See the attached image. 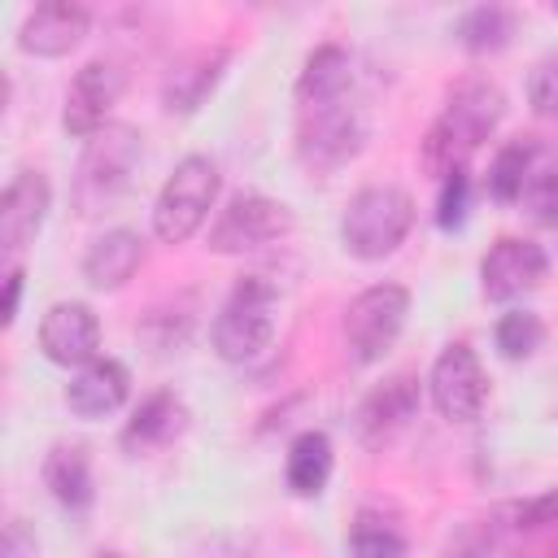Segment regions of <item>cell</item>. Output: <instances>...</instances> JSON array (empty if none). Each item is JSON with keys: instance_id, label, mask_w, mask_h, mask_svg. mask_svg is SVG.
<instances>
[{"instance_id": "6da1fadb", "label": "cell", "mask_w": 558, "mask_h": 558, "mask_svg": "<svg viewBox=\"0 0 558 558\" xmlns=\"http://www.w3.org/2000/svg\"><path fill=\"white\" fill-rule=\"evenodd\" d=\"M506 118V92L488 78V74H462L449 96L440 118L432 122L427 140H423V161L432 174L449 179L462 174L466 161L484 148V140H493V131Z\"/></svg>"}, {"instance_id": "7a4b0ae2", "label": "cell", "mask_w": 558, "mask_h": 558, "mask_svg": "<svg viewBox=\"0 0 558 558\" xmlns=\"http://www.w3.org/2000/svg\"><path fill=\"white\" fill-rule=\"evenodd\" d=\"M140 157H144V135L135 126H126V122L100 126L87 140V148L78 157V170H74V209L83 218H96V214L113 209L126 196Z\"/></svg>"}, {"instance_id": "3957f363", "label": "cell", "mask_w": 558, "mask_h": 558, "mask_svg": "<svg viewBox=\"0 0 558 558\" xmlns=\"http://www.w3.org/2000/svg\"><path fill=\"white\" fill-rule=\"evenodd\" d=\"M275 331H279V288L266 275H244L222 301L209 327V340L222 362L244 366L275 344Z\"/></svg>"}, {"instance_id": "277c9868", "label": "cell", "mask_w": 558, "mask_h": 558, "mask_svg": "<svg viewBox=\"0 0 558 558\" xmlns=\"http://www.w3.org/2000/svg\"><path fill=\"white\" fill-rule=\"evenodd\" d=\"M410 227H414L410 192H401L392 183H375V187H362L357 196H349L344 218H340V244L357 262H384L388 253L401 248Z\"/></svg>"}, {"instance_id": "5b68a950", "label": "cell", "mask_w": 558, "mask_h": 558, "mask_svg": "<svg viewBox=\"0 0 558 558\" xmlns=\"http://www.w3.org/2000/svg\"><path fill=\"white\" fill-rule=\"evenodd\" d=\"M218 187H222V174H218V166L209 157H183L170 170V179L161 183L157 205H153V231H157V240L161 244L192 240L205 227V218H209V209L218 201Z\"/></svg>"}, {"instance_id": "8992f818", "label": "cell", "mask_w": 558, "mask_h": 558, "mask_svg": "<svg viewBox=\"0 0 558 558\" xmlns=\"http://www.w3.org/2000/svg\"><path fill=\"white\" fill-rule=\"evenodd\" d=\"M362 148H366V118H362V109L353 100L301 109V122H296V161L310 174H331V170L349 166Z\"/></svg>"}, {"instance_id": "52a82bcc", "label": "cell", "mask_w": 558, "mask_h": 558, "mask_svg": "<svg viewBox=\"0 0 558 558\" xmlns=\"http://www.w3.org/2000/svg\"><path fill=\"white\" fill-rule=\"evenodd\" d=\"M405 314H410V292L401 283H371L362 288L349 305H344V349L357 366H371L379 362L401 327H405Z\"/></svg>"}, {"instance_id": "ba28073f", "label": "cell", "mask_w": 558, "mask_h": 558, "mask_svg": "<svg viewBox=\"0 0 558 558\" xmlns=\"http://www.w3.org/2000/svg\"><path fill=\"white\" fill-rule=\"evenodd\" d=\"M292 235V209L262 192H235L227 209H218L209 227V248L227 257H244L257 248H270Z\"/></svg>"}, {"instance_id": "9c48e42d", "label": "cell", "mask_w": 558, "mask_h": 558, "mask_svg": "<svg viewBox=\"0 0 558 558\" xmlns=\"http://www.w3.org/2000/svg\"><path fill=\"white\" fill-rule=\"evenodd\" d=\"M427 392H432V405L440 410V418H449V423H475L484 414L488 375L466 340L440 349V357L432 362V375H427Z\"/></svg>"}, {"instance_id": "30bf717a", "label": "cell", "mask_w": 558, "mask_h": 558, "mask_svg": "<svg viewBox=\"0 0 558 558\" xmlns=\"http://www.w3.org/2000/svg\"><path fill=\"white\" fill-rule=\"evenodd\" d=\"M545 279H549V257L536 240H523V235H501L480 262V292L497 305H510L536 292Z\"/></svg>"}, {"instance_id": "8fae6325", "label": "cell", "mask_w": 558, "mask_h": 558, "mask_svg": "<svg viewBox=\"0 0 558 558\" xmlns=\"http://www.w3.org/2000/svg\"><path fill=\"white\" fill-rule=\"evenodd\" d=\"M126 87V70L113 57H92L65 92V109H61V126L78 140H92L100 126H109V109L118 105Z\"/></svg>"}, {"instance_id": "7c38bea8", "label": "cell", "mask_w": 558, "mask_h": 558, "mask_svg": "<svg viewBox=\"0 0 558 558\" xmlns=\"http://www.w3.org/2000/svg\"><path fill=\"white\" fill-rule=\"evenodd\" d=\"M39 353L57 366H87L100 353V318L83 301H57L39 318Z\"/></svg>"}, {"instance_id": "4fadbf2b", "label": "cell", "mask_w": 558, "mask_h": 558, "mask_svg": "<svg viewBox=\"0 0 558 558\" xmlns=\"http://www.w3.org/2000/svg\"><path fill=\"white\" fill-rule=\"evenodd\" d=\"M52 205V187L44 170H17L0 196V248L9 257H17L44 227Z\"/></svg>"}, {"instance_id": "5bb4252c", "label": "cell", "mask_w": 558, "mask_h": 558, "mask_svg": "<svg viewBox=\"0 0 558 558\" xmlns=\"http://www.w3.org/2000/svg\"><path fill=\"white\" fill-rule=\"evenodd\" d=\"M87 26H92V13L83 4H74V0H44L17 26V48L26 57H65L70 48L83 44Z\"/></svg>"}, {"instance_id": "9a60e30c", "label": "cell", "mask_w": 558, "mask_h": 558, "mask_svg": "<svg viewBox=\"0 0 558 558\" xmlns=\"http://www.w3.org/2000/svg\"><path fill=\"white\" fill-rule=\"evenodd\" d=\"M418 379L414 375H388L384 384H375L371 392H366V401L357 405V436H362V445H371V449H379V445H388L414 414H418Z\"/></svg>"}, {"instance_id": "2e32d148", "label": "cell", "mask_w": 558, "mask_h": 558, "mask_svg": "<svg viewBox=\"0 0 558 558\" xmlns=\"http://www.w3.org/2000/svg\"><path fill=\"white\" fill-rule=\"evenodd\" d=\"M131 397V371L113 357H96L78 366V375L65 384V405L78 418H109Z\"/></svg>"}, {"instance_id": "e0dca14e", "label": "cell", "mask_w": 558, "mask_h": 558, "mask_svg": "<svg viewBox=\"0 0 558 558\" xmlns=\"http://www.w3.org/2000/svg\"><path fill=\"white\" fill-rule=\"evenodd\" d=\"M144 262V240L131 227H113L105 235L92 240V248L83 253V279L96 292H118Z\"/></svg>"}, {"instance_id": "ac0fdd59", "label": "cell", "mask_w": 558, "mask_h": 558, "mask_svg": "<svg viewBox=\"0 0 558 558\" xmlns=\"http://www.w3.org/2000/svg\"><path fill=\"white\" fill-rule=\"evenodd\" d=\"M227 48H196L187 52L161 83V105L170 113H192L201 109V100L214 92V83L222 78V65H227Z\"/></svg>"}, {"instance_id": "d6986e66", "label": "cell", "mask_w": 558, "mask_h": 558, "mask_svg": "<svg viewBox=\"0 0 558 558\" xmlns=\"http://www.w3.org/2000/svg\"><path fill=\"white\" fill-rule=\"evenodd\" d=\"M187 427V410L174 392H153L135 405L131 423L122 427V449L126 453H153L161 445H170L179 432Z\"/></svg>"}, {"instance_id": "ffe728a7", "label": "cell", "mask_w": 558, "mask_h": 558, "mask_svg": "<svg viewBox=\"0 0 558 558\" xmlns=\"http://www.w3.org/2000/svg\"><path fill=\"white\" fill-rule=\"evenodd\" d=\"M349 87H353V57L340 44H323L310 52V61L296 78V100H301V109L336 105V100H349Z\"/></svg>"}, {"instance_id": "44dd1931", "label": "cell", "mask_w": 558, "mask_h": 558, "mask_svg": "<svg viewBox=\"0 0 558 558\" xmlns=\"http://www.w3.org/2000/svg\"><path fill=\"white\" fill-rule=\"evenodd\" d=\"M44 484H48V493H52L65 510H87L92 497H96L87 445H78V440H57V445L44 453Z\"/></svg>"}, {"instance_id": "7402d4cb", "label": "cell", "mask_w": 558, "mask_h": 558, "mask_svg": "<svg viewBox=\"0 0 558 558\" xmlns=\"http://www.w3.org/2000/svg\"><path fill=\"white\" fill-rule=\"evenodd\" d=\"M541 166V144L536 135H514L506 140L497 153H493V166H488V192L493 201L501 205H514L532 179V170Z\"/></svg>"}, {"instance_id": "603a6c76", "label": "cell", "mask_w": 558, "mask_h": 558, "mask_svg": "<svg viewBox=\"0 0 558 558\" xmlns=\"http://www.w3.org/2000/svg\"><path fill=\"white\" fill-rule=\"evenodd\" d=\"M331 462H336V453H331L327 432H301L288 445V471H283L288 488L296 497H318L327 488V480H331Z\"/></svg>"}, {"instance_id": "cb8c5ba5", "label": "cell", "mask_w": 558, "mask_h": 558, "mask_svg": "<svg viewBox=\"0 0 558 558\" xmlns=\"http://www.w3.org/2000/svg\"><path fill=\"white\" fill-rule=\"evenodd\" d=\"M514 35V13L506 4H475L458 22V39L466 52H497Z\"/></svg>"}, {"instance_id": "d4e9b609", "label": "cell", "mask_w": 558, "mask_h": 558, "mask_svg": "<svg viewBox=\"0 0 558 558\" xmlns=\"http://www.w3.org/2000/svg\"><path fill=\"white\" fill-rule=\"evenodd\" d=\"M349 558H405V536L392 519L375 510H357L349 527Z\"/></svg>"}, {"instance_id": "484cf974", "label": "cell", "mask_w": 558, "mask_h": 558, "mask_svg": "<svg viewBox=\"0 0 558 558\" xmlns=\"http://www.w3.org/2000/svg\"><path fill=\"white\" fill-rule=\"evenodd\" d=\"M541 344H545V323H541V314H532V310H510V314H501V323H497V349H501V357L523 362V357H532Z\"/></svg>"}, {"instance_id": "4316f807", "label": "cell", "mask_w": 558, "mask_h": 558, "mask_svg": "<svg viewBox=\"0 0 558 558\" xmlns=\"http://www.w3.org/2000/svg\"><path fill=\"white\" fill-rule=\"evenodd\" d=\"M519 205L527 209L532 222L541 227H558V161H541L519 196Z\"/></svg>"}, {"instance_id": "83f0119b", "label": "cell", "mask_w": 558, "mask_h": 558, "mask_svg": "<svg viewBox=\"0 0 558 558\" xmlns=\"http://www.w3.org/2000/svg\"><path fill=\"white\" fill-rule=\"evenodd\" d=\"M527 100L541 118H558V57H545L527 78Z\"/></svg>"}, {"instance_id": "f1b7e54d", "label": "cell", "mask_w": 558, "mask_h": 558, "mask_svg": "<svg viewBox=\"0 0 558 558\" xmlns=\"http://www.w3.org/2000/svg\"><path fill=\"white\" fill-rule=\"evenodd\" d=\"M488 549H493V523L475 519V523H462V527L449 536L445 558H488Z\"/></svg>"}, {"instance_id": "f546056e", "label": "cell", "mask_w": 558, "mask_h": 558, "mask_svg": "<svg viewBox=\"0 0 558 558\" xmlns=\"http://www.w3.org/2000/svg\"><path fill=\"white\" fill-rule=\"evenodd\" d=\"M514 519H519V527H545V523H558V493H545V497L519 506Z\"/></svg>"}, {"instance_id": "4dcf8cb0", "label": "cell", "mask_w": 558, "mask_h": 558, "mask_svg": "<svg viewBox=\"0 0 558 558\" xmlns=\"http://www.w3.org/2000/svg\"><path fill=\"white\" fill-rule=\"evenodd\" d=\"M462 201H466V170L445 179V196H440V227H453L462 218Z\"/></svg>"}, {"instance_id": "1f68e13d", "label": "cell", "mask_w": 558, "mask_h": 558, "mask_svg": "<svg viewBox=\"0 0 558 558\" xmlns=\"http://www.w3.org/2000/svg\"><path fill=\"white\" fill-rule=\"evenodd\" d=\"M17 296H22V266H9V275H4V310H0L4 327L17 318Z\"/></svg>"}, {"instance_id": "d6a6232c", "label": "cell", "mask_w": 558, "mask_h": 558, "mask_svg": "<svg viewBox=\"0 0 558 558\" xmlns=\"http://www.w3.org/2000/svg\"><path fill=\"white\" fill-rule=\"evenodd\" d=\"M205 558H253V554H244V549H227V545H218V549H209Z\"/></svg>"}, {"instance_id": "836d02e7", "label": "cell", "mask_w": 558, "mask_h": 558, "mask_svg": "<svg viewBox=\"0 0 558 558\" xmlns=\"http://www.w3.org/2000/svg\"><path fill=\"white\" fill-rule=\"evenodd\" d=\"M105 558H118V554H105Z\"/></svg>"}]
</instances>
